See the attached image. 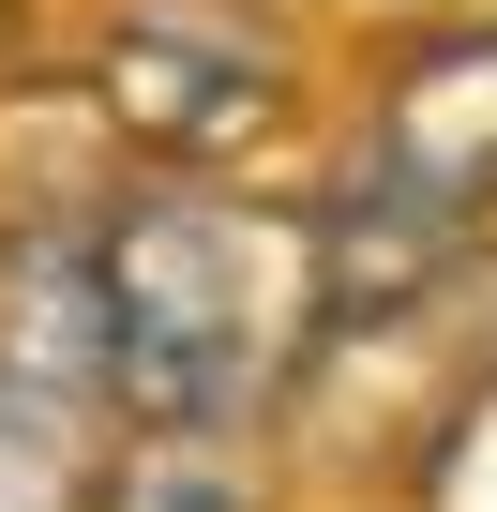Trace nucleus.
I'll return each mask as SVG.
<instances>
[{
    "mask_svg": "<svg viewBox=\"0 0 497 512\" xmlns=\"http://www.w3.org/2000/svg\"><path fill=\"white\" fill-rule=\"evenodd\" d=\"M91 287H106V407L241 437L317 347V226L211 196V166H166L151 196L91 211Z\"/></svg>",
    "mask_w": 497,
    "mask_h": 512,
    "instance_id": "1",
    "label": "nucleus"
},
{
    "mask_svg": "<svg viewBox=\"0 0 497 512\" xmlns=\"http://www.w3.org/2000/svg\"><path fill=\"white\" fill-rule=\"evenodd\" d=\"M91 106L151 166H226V151L287 136L302 46H287V16H257V0H121L106 46H91Z\"/></svg>",
    "mask_w": 497,
    "mask_h": 512,
    "instance_id": "2",
    "label": "nucleus"
},
{
    "mask_svg": "<svg viewBox=\"0 0 497 512\" xmlns=\"http://www.w3.org/2000/svg\"><path fill=\"white\" fill-rule=\"evenodd\" d=\"M362 166H392L407 196H437L452 226H497V16L422 31L362 121Z\"/></svg>",
    "mask_w": 497,
    "mask_h": 512,
    "instance_id": "3",
    "label": "nucleus"
},
{
    "mask_svg": "<svg viewBox=\"0 0 497 512\" xmlns=\"http://www.w3.org/2000/svg\"><path fill=\"white\" fill-rule=\"evenodd\" d=\"M302 226H317V347H332V332H392V317H422L467 256H482V226H452V211L407 196L392 166H347V196L302 211Z\"/></svg>",
    "mask_w": 497,
    "mask_h": 512,
    "instance_id": "4",
    "label": "nucleus"
},
{
    "mask_svg": "<svg viewBox=\"0 0 497 512\" xmlns=\"http://www.w3.org/2000/svg\"><path fill=\"white\" fill-rule=\"evenodd\" d=\"M0 377H31V392H61V407H106L91 226H0Z\"/></svg>",
    "mask_w": 497,
    "mask_h": 512,
    "instance_id": "5",
    "label": "nucleus"
},
{
    "mask_svg": "<svg viewBox=\"0 0 497 512\" xmlns=\"http://www.w3.org/2000/svg\"><path fill=\"white\" fill-rule=\"evenodd\" d=\"M91 512H257V467L211 422H136V452L91 467Z\"/></svg>",
    "mask_w": 497,
    "mask_h": 512,
    "instance_id": "6",
    "label": "nucleus"
},
{
    "mask_svg": "<svg viewBox=\"0 0 497 512\" xmlns=\"http://www.w3.org/2000/svg\"><path fill=\"white\" fill-rule=\"evenodd\" d=\"M91 407L31 392V377H0V512H91Z\"/></svg>",
    "mask_w": 497,
    "mask_h": 512,
    "instance_id": "7",
    "label": "nucleus"
},
{
    "mask_svg": "<svg viewBox=\"0 0 497 512\" xmlns=\"http://www.w3.org/2000/svg\"><path fill=\"white\" fill-rule=\"evenodd\" d=\"M422 512H497V377L437 422V452H422Z\"/></svg>",
    "mask_w": 497,
    "mask_h": 512,
    "instance_id": "8",
    "label": "nucleus"
}]
</instances>
